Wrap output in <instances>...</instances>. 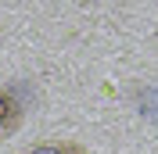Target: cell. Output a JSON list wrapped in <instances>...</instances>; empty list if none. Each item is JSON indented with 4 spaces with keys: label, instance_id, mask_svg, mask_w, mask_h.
Instances as JSON below:
<instances>
[{
    "label": "cell",
    "instance_id": "obj_1",
    "mask_svg": "<svg viewBox=\"0 0 158 154\" xmlns=\"http://www.w3.org/2000/svg\"><path fill=\"white\" fill-rule=\"evenodd\" d=\"M18 118H22V107L15 100V93L11 90H0V140L18 125Z\"/></svg>",
    "mask_w": 158,
    "mask_h": 154
},
{
    "label": "cell",
    "instance_id": "obj_2",
    "mask_svg": "<svg viewBox=\"0 0 158 154\" xmlns=\"http://www.w3.org/2000/svg\"><path fill=\"white\" fill-rule=\"evenodd\" d=\"M25 154H86V151L76 147V144H43V147H32Z\"/></svg>",
    "mask_w": 158,
    "mask_h": 154
}]
</instances>
